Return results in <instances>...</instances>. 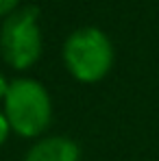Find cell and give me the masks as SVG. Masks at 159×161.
<instances>
[{
	"mask_svg": "<svg viewBox=\"0 0 159 161\" xmlns=\"http://www.w3.org/2000/svg\"><path fill=\"white\" fill-rule=\"evenodd\" d=\"M4 115L11 131L20 137H39L53 120V100L48 89L37 79L18 76L9 83L4 96Z\"/></svg>",
	"mask_w": 159,
	"mask_h": 161,
	"instance_id": "6da1fadb",
	"label": "cell"
},
{
	"mask_svg": "<svg viewBox=\"0 0 159 161\" xmlns=\"http://www.w3.org/2000/svg\"><path fill=\"white\" fill-rule=\"evenodd\" d=\"M63 63L79 83H98L113 68V44L96 26H81L63 42Z\"/></svg>",
	"mask_w": 159,
	"mask_h": 161,
	"instance_id": "7a4b0ae2",
	"label": "cell"
},
{
	"mask_svg": "<svg viewBox=\"0 0 159 161\" xmlns=\"http://www.w3.org/2000/svg\"><path fill=\"white\" fill-rule=\"evenodd\" d=\"M44 50L39 9L28 4L15 9L0 24V57L2 61L18 72L33 68Z\"/></svg>",
	"mask_w": 159,
	"mask_h": 161,
	"instance_id": "3957f363",
	"label": "cell"
},
{
	"mask_svg": "<svg viewBox=\"0 0 159 161\" xmlns=\"http://www.w3.org/2000/svg\"><path fill=\"white\" fill-rule=\"evenodd\" d=\"M22 161H81V148L70 137L50 135L35 142Z\"/></svg>",
	"mask_w": 159,
	"mask_h": 161,
	"instance_id": "277c9868",
	"label": "cell"
},
{
	"mask_svg": "<svg viewBox=\"0 0 159 161\" xmlns=\"http://www.w3.org/2000/svg\"><path fill=\"white\" fill-rule=\"evenodd\" d=\"M15 9H20V0H0V20L9 18Z\"/></svg>",
	"mask_w": 159,
	"mask_h": 161,
	"instance_id": "5b68a950",
	"label": "cell"
},
{
	"mask_svg": "<svg viewBox=\"0 0 159 161\" xmlns=\"http://www.w3.org/2000/svg\"><path fill=\"white\" fill-rule=\"evenodd\" d=\"M11 135V124H9V120H7V115H4V111H0V146L7 142V137Z\"/></svg>",
	"mask_w": 159,
	"mask_h": 161,
	"instance_id": "8992f818",
	"label": "cell"
},
{
	"mask_svg": "<svg viewBox=\"0 0 159 161\" xmlns=\"http://www.w3.org/2000/svg\"><path fill=\"white\" fill-rule=\"evenodd\" d=\"M9 83L11 80L4 79V74L0 72V100H4V96H7V89H9Z\"/></svg>",
	"mask_w": 159,
	"mask_h": 161,
	"instance_id": "52a82bcc",
	"label": "cell"
}]
</instances>
